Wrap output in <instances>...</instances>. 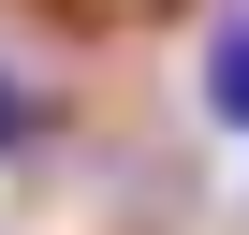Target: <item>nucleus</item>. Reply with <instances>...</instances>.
<instances>
[{
    "label": "nucleus",
    "instance_id": "nucleus-2",
    "mask_svg": "<svg viewBox=\"0 0 249 235\" xmlns=\"http://www.w3.org/2000/svg\"><path fill=\"white\" fill-rule=\"evenodd\" d=\"M0 147H44V103H30L15 74H0Z\"/></svg>",
    "mask_w": 249,
    "mask_h": 235
},
{
    "label": "nucleus",
    "instance_id": "nucleus-1",
    "mask_svg": "<svg viewBox=\"0 0 249 235\" xmlns=\"http://www.w3.org/2000/svg\"><path fill=\"white\" fill-rule=\"evenodd\" d=\"M205 118L249 133V15H220V44H205Z\"/></svg>",
    "mask_w": 249,
    "mask_h": 235
},
{
    "label": "nucleus",
    "instance_id": "nucleus-3",
    "mask_svg": "<svg viewBox=\"0 0 249 235\" xmlns=\"http://www.w3.org/2000/svg\"><path fill=\"white\" fill-rule=\"evenodd\" d=\"M59 15H161V0H59Z\"/></svg>",
    "mask_w": 249,
    "mask_h": 235
}]
</instances>
